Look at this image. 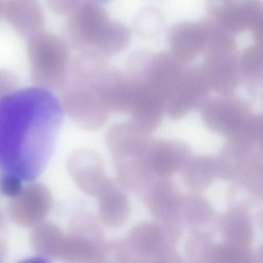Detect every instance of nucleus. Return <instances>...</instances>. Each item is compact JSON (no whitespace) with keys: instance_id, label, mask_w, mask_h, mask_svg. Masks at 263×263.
<instances>
[{"instance_id":"22","label":"nucleus","mask_w":263,"mask_h":263,"mask_svg":"<svg viewBox=\"0 0 263 263\" xmlns=\"http://www.w3.org/2000/svg\"><path fill=\"white\" fill-rule=\"evenodd\" d=\"M181 217L184 227L190 232L209 231L213 220V213L204 199L197 194L183 197Z\"/></svg>"},{"instance_id":"16","label":"nucleus","mask_w":263,"mask_h":263,"mask_svg":"<svg viewBox=\"0 0 263 263\" xmlns=\"http://www.w3.org/2000/svg\"><path fill=\"white\" fill-rule=\"evenodd\" d=\"M186 66L170 51L153 53L144 76L139 81L147 82L165 103Z\"/></svg>"},{"instance_id":"24","label":"nucleus","mask_w":263,"mask_h":263,"mask_svg":"<svg viewBox=\"0 0 263 263\" xmlns=\"http://www.w3.org/2000/svg\"><path fill=\"white\" fill-rule=\"evenodd\" d=\"M211 164L203 156L191 157L181 170L184 183L190 189L197 191L203 189L211 179Z\"/></svg>"},{"instance_id":"23","label":"nucleus","mask_w":263,"mask_h":263,"mask_svg":"<svg viewBox=\"0 0 263 263\" xmlns=\"http://www.w3.org/2000/svg\"><path fill=\"white\" fill-rule=\"evenodd\" d=\"M238 61L241 81L253 88L263 84V47L257 44L247 47Z\"/></svg>"},{"instance_id":"31","label":"nucleus","mask_w":263,"mask_h":263,"mask_svg":"<svg viewBox=\"0 0 263 263\" xmlns=\"http://www.w3.org/2000/svg\"><path fill=\"white\" fill-rule=\"evenodd\" d=\"M1 73L0 95L1 97L11 93L17 89V81L12 73L5 71Z\"/></svg>"},{"instance_id":"35","label":"nucleus","mask_w":263,"mask_h":263,"mask_svg":"<svg viewBox=\"0 0 263 263\" xmlns=\"http://www.w3.org/2000/svg\"><path fill=\"white\" fill-rule=\"evenodd\" d=\"M135 263H148L147 261H140V262H135Z\"/></svg>"},{"instance_id":"34","label":"nucleus","mask_w":263,"mask_h":263,"mask_svg":"<svg viewBox=\"0 0 263 263\" xmlns=\"http://www.w3.org/2000/svg\"><path fill=\"white\" fill-rule=\"evenodd\" d=\"M247 263H257V262L256 258L255 257V258L254 257L251 260L248 262Z\"/></svg>"},{"instance_id":"27","label":"nucleus","mask_w":263,"mask_h":263,"mask_svg":"<svg viewBox=\"0 0 263 263\" xmlns=\"http://www.w3.org/2000/svg\"><path fill=\"white\" fill-rule=\"evenodd\" d=\"M98 263H133V257L126 239L105 242Z\"/></svg>"},{"instance_id":"12","label":"nucleus","mask_w":263,"mask_h":263,"mask_svg":"<svg viewBox=\"0 0 263 263\" xmlns=\"http://www.w3.org/2000/svg\"><path fill=\"white\" fill-rule=\"evenodd\" d=\"M96 85L99 96L110 112L129 111L133 86L125 70L108 62L98 71Z\"/></svg>"},{"instance_id":"18","label":"nucleus","mask_w":263,"mask_h":263,"mask_svg":"<svg viewBox=\"0 0 263 263\" xmlns=\"http://www.w3.org/2000/svg\"><path fill=\"white\" fill-rule=\"evenodd\" d=\"M234 93L209 98L201 108L205 124L217 132H232L239 125V112L244 101Z\"/></svg>"},{"instance_id":"19","label":"nucleus","mask_w":263,"mask_h":263,"mask_svg":"<svg viewBox=\"0 0 263 263\" xmlns=\"http://www.w3.org/2000/svg\"><path fill=\"white\" fill-rule=\"evenodd\" d=\"M191 158L189 147L182 142L153 140L149 152V162L153 172L158 177L168 178L181 171Z\"/></svg>"},{"instance_id":"3","label":"nucleus","mask_w":263,"mask_h":263,"mask_svg":"<svg viewBox=\"0 0 263 263\" xmlns=\"http://www.w3.org/2000/svg\"><path fill=\"white\" fill-rule=\"evenodd\" d=\"M105 61L104 58L84 53L71 58L67 80L61 91L63 110L86 130L101 128L110 112L100 97L96 85L97 72Z\"/></svg>"},{"instance_id":"30","label":"nucleus","mask_w":263,"mask_h":263,"mask_svg":"<svg viewBox=\"0 0 263 263\" xmlns=\"http://www.w3.org/2000/svg\"><path fill=\"white\" fill-rule=\"evenodd\" d=\"M79 2L78 0H49L47 5L54 13L67 17L73 11Z\"/></svg>"},{"instance_id":"8","label":"nucleus","mask_w":263,"mask_h":263,"mask_svg":"<svg viewBox=\"0 0 263 263\" xmlns=\"http://www.w3.org/2000/svg\"><path fill=\"white\" fill-rule=\"evenodd\" d=\"M52 203V195L44 184L34 182L23 187L10 198L7 212L15 223L24 227H35L44 222Z\"/></svg>"},{"instance_id":"32","label":"nucleus","mask_w":263,"mask_h":263,"mask_svg":"<svg viewBox=\"0 0 263 263\" xmlns=\"http://www.w3.org/2000/svg\"><path fill=\"white\" fill-rule=\"evenodd\" d=\"M17 263H51L49 258L41 255L31 256L23 259Z\"/></svg>"},{"instance_id":"33","label":"nucleus","mask_w":263,"mask_h":263,"mask_svg":"<svg viewBox=\"0 0 263 263\" xmlns=\"http://www.w3.org/2000/svg\"><path fill=\"white\" fill-rule=\"evenodd\" d=\"M256 44L263 47V23L252 31Z\"/></svg>"},{"instance_id":"20","label":"nucleus","mask_w":263,"mask_h":263,"mask_svg":"<svg viewBox=\"0 0 263 263\" xmlns=\"http://www.w3.org/2000/svg\"><path fill=\"white\" fill-rule=\"evenodd\" d=\"M123 189L118 180L110 178L96 198L100 220L108 228H119L128 218L129 205Z\"/></svg>"},{"instance_id":"17","label":"nucleus","mask_w":263,"mask_h":263,"mask_svg":"<svg viewBox=\"0 0 263 263\" xmlns=\"http://www.w3.org/2000/svg\"><path fill=\"white\" fill-rule=\"evenodd\" d=\"M133 263L148 260L165 248L176 246L157 222L144 221L135 225L125 238Z\"/></svg>"},{"instance_id":"11","label":"nucleus","mask_w":263,"mask_h":263,"mask_svg":"<svg viewBox=\"0 0 263 263\" xmlns=\"http://www.w3.org/2000/svg\"><path fill=\"white\" fill-rule=\"evenodd\" d=\"M259 14L258 1L211 2L206 18L232 35L252 30Z\"/></svg>"},{"instance_id":"4","label":"nucleus","mask_w":263,"mask_h":263,"mask_svg":"<svg viewBox=\"0 0 263 263\" xmlns=\"http://www.w3.org/2000/svg\"><path fill=\"white\" fill-rule=\"evenodd\" d=\"M26 42L30 78L34 86L52 92L61 91L71 60L67 43L63 37L44 31Z\"/></svg>"},{"instance_id":"5","label":"nucleus","mask_w":263,"mask_h":263,"mask_svg":"<svg viewBox=\"0 0 263 263\" xmlns=\"http://www.w3.org/2000/svg\"><path fill=\"white\" fill-rule=\"evenodd\" d=\"M102 228L91 214L74 215L66 235L62 259L65 263H98L105 243Z\"/></svg>"},{"instance_id":"6","label":"nucleus","mask_w":263,"mask_h":263,"mask_svg":"<svg viewBox=\"0 0 263 263\" xmlns=\"http://www.w3.org/2000/svg\"><path fill=\"white\" fill-rule=\"evenodd\" d=\"M203 53L202 64L211 89L220 96L234 93L241 82L236 42L221 40L211 42Z\"/></svg>"},{"instance_id":"28","label":"nucleus","mask_w":263,"mask_h":263,"mask_svg":"<svg viewBox=\"0 0 263 263\" xmlns=\"http://www.w3.org/2000/svg\"><path fill=\"white\" fill-rule=\"evenodd\" d=\"M22 179L17 175L5 172L1 179V191L10 198L16 196L22 190Z\"/></svg>"},{"instance_id":"26","label":"nucleus","mask_w":263,"mask_h":263,"mask_svg":"<svg viewBox=\"0 0 263 263\" xmlns=\"http://www.w3.org/2000/svg\"><path fill=\"white\" fill-rule=\"evenodd\" d=\"M164 23V17L161 10L149 7L137 13L133 21V28L140 37L150 38L160 32Z\"/></svg>"},{"instance_id":"9","label":"nucleus","mask_w":263,"mask_h":263,"mask_svg":"<svg viewBox=\"0 0 263 263\" xmlns=\"http://www.w3.org/2000/svg\"><path fill=\"white\" fill-rule=\"evenodd\" d=\"M66 167L79 189L91 197L97 198L110 179L105 175L100 156L89 148L72 152L67 160Z\"/></svg>"},{"instance_id":"13","label":"nucleus","mask_w":263,"mask_h":263,"mask_svg":"<svg viewBox=\"0 0 263 263\" xmlns=\"http://www.w3.org/2000/svg\"><path fill=\"white\" fill-rule=\"evenodd\" d=\"M1 17L26 41L44 31L45 15L35 0H0Z\"/></svg>"},{"instance_id":"21","label":"nucleus","mask_w":263,"mask_h":263,"mask_svg":"<svg viewBox=\"0 0 263 263\" xmlns=\"http://www.w3.org/2000/svg\"><path fill=\"white\" fill-rule=\"evenodd\" d=\"M30 236V242L39 255L48 258L61 259L66 235L55 224L43 222L34 227Z\"/></svg>"},{"instance_id":"14","label":"nucleus","mask_w":263,"mask_h":263,"mask_svg":"<svg viewBox=\"0 0 263 263\" xmlns=\"http://www.w3.org/2000/svg\"><path fill=\"white\" fill-rule=\"evenodd\" d=\"M131 122L149 134L160 125L165 112L164 100L146 82L132 84Z\"/></svg>"},{"instance_id":"15","label":"nucleus","mask_w":263,"mask_h":263,"mask_svg":"<svg viewBox=\"0 0 263 263\" xmlns=\"http://www.w3.org/2000/svg\"><path fill=\"white\" fill-rule=\"evenodd\" d=\"M167 39L170 51L185 64L204 52L208 43V29L204 21H182L170 27Z\"/></svg>"},{"instance_id":"1","label":"nucleus","mask_w":263,"mask_h":263,"mask_svg":"<svg viewBox=\"0 0 263 263\" xmlns=\"http://www.w3.org/2000/svg\"><path fill=\"white\" fill-rule=\"evenodd\" d=\"M52 92L36 86L0 98L1 158L5 172L35 178L46 165L63 118Z\"/></svg>"},{"instance_id":"29","label":"nucleus","mask_w":263,"mask_h":263,"mask_svg":"<svg viewBox=\"0 0 263 263\" xmlns=\"http://www.w3.org/2000/svg\"><path fill=\"white\" fill-rule=\"evenodd\" d=\"M146 261L148 263H185L175 246L165 248Z\"/></svg>"},{"instance_id":"10","label":"nucleus","mask_w":263,"mask_h":263,"mask_svg":"<svg viewBox=\"0 0 263 263\" xmlns=\"http://www.w3.org/2000/svg\"><path fill=\"white\" fill-rule=\"evenodd\" d=\"M141 197L155 221L161 226L183 225L181 217L183 197L168 178L158 179Z\"/></svg>"},{"instance_id":"7","label":"nucleus","mask_w":263,"mask_h":263,"mask_svg":"<svg viewBox=\"0 0 263 263\" xmlns=\"http://www.w3.org/2000/svg\"><path fill=\"white\" fill-rule=\"evenodd\" d=\"M212 90L203 64L186 66L178 83L165 101V112L180 119L193 109L202 107Z\"/></svg>"},{"instance_id":"2","label":"nucleus","mask_w":263,"mask_h":263,"mask_svg":"<svg viewBox=\"0 0 263 263\" xmlns=\"http://www.w3.org/2000/svg\"><path fill=\"white\" fill-rule=\"evenodd\" d=\"M63 37L70 48L108 59L128 46L130 32L123 23L111 19L105 8L93 1H79L67 17Z\"/></svg>"},{"instance_id":"25","label":"nucleus","mask_w":263,"mask_h":263,"mask_svg":"<svg viewBox=\"0 0 263 263\" xmlns=\"http://www.w3.org/2000/svg\"><path fill=\"white\" fill-rule=\"evenodd\" d=\"M214 245L211 232H190L185 245V263H210Z\"/></svg>"}]
</instances>
